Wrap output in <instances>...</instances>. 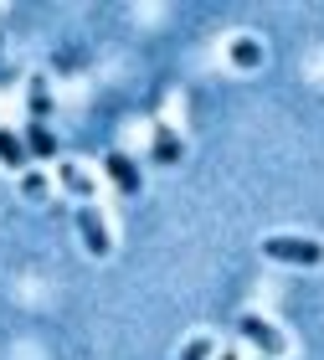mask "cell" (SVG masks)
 <instances>
[{
  "label": "cell",
  "mask_w": 324,
  "mask_h": 360,
  "mask_svg": "<svg viewBox=\"0 0 324 360\" xmlns=\"http://www.w3.org/2000/svg\"><path fill=\"white\" fill-rule=\"evenodd\" d=\"M212 355V340H190V345L181 350V360H206Z\"/></svg>",
  "instance_id": "11"
},
{
  "label": "cell",
  "mask_w": 324,
  "mask_h": 360,
  "mask_svg": "<svg viewBox=\"0 0 324 360\" xmlns=\"http://www.w3.org/2000/svg\"><path fill=\"white\" fill-rule=\"evenodd\" d=\"M62 186L83 195V206H93V180H88L83 170H77V165H62Z\"/></svg>",
  "instance_id": "7"
},
{
  "label": "cell",
  "mask_w": 324,
  "mask_h": 360,
  "mask_svg": "<svg viewBox=\"0 0 324 360\" xmlns=\"http://www.w3.org/2000/svg\"><path fill=\"white\" fill-rule=\"evenodd\" d=\"M103 165H108L113 186H119L124 195H134V191H139V165H134L129 155H119V150H113V155H103Z\"/></svg>",
  "instance_id": "4"
},
{
  "label": "cell",
  "mask_w": 324,
  "mask_h": 360,
  "mask_svg": "<svg viewBox=\"0 0 324 360\" xmlns=\"http://www.w3.org/2000/svg\"><path fill=\"white\" fill-rule=\"evenodd\" d=\"M237 330L247 335V340H252V345L263 350V355H283V335L273 330L268 319H257V314H242V319H237Z\"/></svg>",
  "instance_id": "2"
},
{
  "label": "cell",
  "mask_w": 324,
  "mask_h": 360,
  "mask_svg": "<svg viewBox=\"0 0 324 360\" xmlns=\"http://www.w3.org/2000/svg\"><path fill=\"white\" fill-rule=\"evenodd\" d=\"M77 226H83V242H88V252L93 257H103L113 242H108V226H103V217H98V206H83L77 211Z\"/></svg>",
  "instance_id": "3"
},
{
  "label": "cell",
  "mask_w": 324,
  "mask_h": 360,
  "mask_svg": "<svg viewBox=\"0 0 324 360\" xmlns=\"http://www.w3.org/2000/svg\"><path fill=\"white\" fill-rule=\"evenodd\" d=\"M221 360H237V355H221Z\"/></svg>",
  "instance_id": "13"
},
{
  "label": "cell",
  "mask_w": 324,
  "mask_h": 360,
  "mask_svg": "<svg viewBox=\"0 0 324 360\" xmlns=\"http://www.w3.org/2000/svg\"><path fill=\"white\" fill-rule=\"evenodd\" d=\"M263 252L273 263H304V268L324 263V242H309V237H268Z\"/></svg>",
  "instance_id": "1"
},
{
  "label": "cell",
  "mask_w": 324,
  "mask_h": 360,
  "mask_svg": "<svg viewBox=\"0 0 324 360\" xmlns=\"http://www.w3.org/2000/svg\"><path fill=\"white\" fill-rule=\"evenodd\" d=\"M232 62L237 68H257V62H263V46L257 41H232Z\"/></svg>",
  "instance_id": "10"
},
{
  "label": "cell",
  "mask_w": 324,
  "mask_h": 360,
  "mask_svg": "<svg viewBox=\"0 0 324 360\" xmlns=\"http://www.w3.org/2000/svg\"><path fill=\"white\" fill-rule=\"evenodd\" d=\"M155 160H160V165H175V160H181V139H175L170 129L155 134Z\"/></svg>",
  "instance_id": "9"
},
{
  "label": "cell",
  "mask_w": 324,
  "mask_h": 360,
  "mask_svg": "<svg viewBox=\"0 0 324 360\" xmlns=\"http://www.w3.org/2000/svg\"><path fill=\"white\" fill-rule=\"evenodd\" d=\"M0 160H6V170H21L26 160H31V155H26V144L15 139L11 129H0Z\"/></svg>",
  "instance_id": "6"
},
{
  "label": "cell",
  "mask_w": 324,
  "mask_h": 360,
  "mask_svg": "<svg viewBox=\"0 0 324 360\" xmlns=\"http://www.w3.org/2000/svg\"><path fill=\"white\" fill-rule=\"evenodd\" d=\"M26 155H37V160H52L57 155V139H52V129H46V124H31L26 129Z\"/></svg>",
  "instance_id": "5"
},
{
  "label": "cell",
  "mask_w": 324,
  "mask_h": 360,
  "mask_svg": "<svg viewBox=\"0 0 324 360\" xmlns=\"http://www.w3.org/2000/svg\"><path fill=\"white\" fill-rule=\"evenodd\" d=\"M21 191H26V195H41V191H46V180H41V175H26V180H21Z\"/></svg>",
  "instance_id": "12"
},
{
  "label": "cell",
  "mask_w": 324,
  "mask_h": 360,
  "mask_svg": "<svg viewBox=\"0 0 324 360\" xmlns=\"http://www.w3.org/2000/svg\"><path fill=\"white\" fill-rule=\"evenodd\" d=\"M46 113H52V98H46V83H41V77H31V124H46Z\"/></svg>",
  "instance_id": "8"
}]
</instances>
